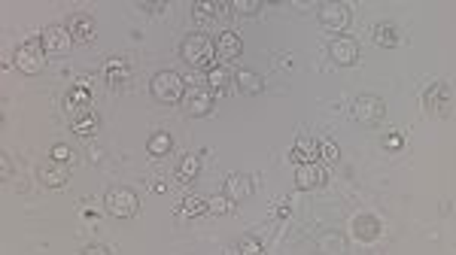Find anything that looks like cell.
Masks as SVG:
<instances>
[{"label":"cell","instance_id":"23","mask_svg":"<svg viewBox=\"0 0 456 255\" xmlns=\"http://www.w3.org/2000/svg\"><path fill=\"white\" fill-rule=\"evenodd\" d=\"M146 149H149V155H156V158H165L167 152L174 149V140H171V134L167 131H156V134L146 140Z\"/></svg>","mask_w":456,"mask_h":255},{"label":"cell","instance_id":"2","mask_svg":"<svg viewBox=\"0 0 456 255\" xmlns=\"http://www.w3.org/2000/svg\"><path fill=\"white\" fill-rule=\"evenodd\" d=\"M152 98L158 100V104H180V100H186V79L180 76V73L174 70H161L152 76Z\"/></svg>","mask_w":456,"mask_h":255},{"label":"cell","instance_id":"33","mask_svg":"<svg viewBox=\"0 0 456 255\" xmlns=\"http://www.w3.org/2000/svg\"><path fill=\"white\" fill-rule=\"evenodd\" d=\"M240 255H262V243L256 237L240 240Z\"/></svg>","mask_w":456,"mask_h":255},{"label":"cell","instance_id":"9","mask_svg":"<svg viewBox=\"0 0 456 255\" xmlns=\"http://www.w3.org/2000/svg\"><path fill=\"white\" fill-rule=\"evenodd\" d=\"M186 113L195 115V119H204V115L213 113V91L207 85H192V89L186 91Z\"/></svg>","mask_w":456,"mask_h":255},{"label":"cell","instance_id":"18","mask_svg":"<svg viewBox=\"0 0 456 255\" xmlns=\"http://www.w3.org/2000/svg\"><path fill=\"white\" fill-rule=\"evenodd\" d=\"M64 107H68V113H70V119L73 115H83V113H92V91H85V89H79V85H73V89L68 91V100H64Z\"/></svg>","mask_w":456,"mask_h":255},{"label":"cell","instance_id":"17","mask_svg":"<svg viewBox=\"0 0 456 255\" xmlns=\"http://www.w3.org/2000/svg\"><path fill=\"white\" fill-rule=\"evenodd\" d=\"M322 182H326V170H322L320 164H301V167H296V186L298 188H320Z\"/></svg>","mask_w":456,"mask_h":255},{"label":"cell","instance_id":"30","mask_svg":"<svg viewBox=\"0 0 456 255\" xmlns=\"http://www.w3.org/2000/svg\"><path fill=\"white\" fill-rule=\"evenodd\" d=\"M228 10H234V12H240V16H253V12H259L262 10V3L259 0H234Z\"/></svg>","mask_w":456,"mask_h":255},{"label":"cell","instance_id":"24","mask_svg":"<svg viewBox=\"0 0 456 255\" xmlns=\"http://www.w3.org/2000/svg\"><path fill=\"white\" fill-rule=\"evenodd\" d=\"M320 252L322 255H347V240L338 234V231H335V234L329 231V234L320 237Z\"/></svg>","mask_w":456,"mask_h":255},{"label":"cell","instance_id":"28","mask_svg":"<svg viewBox=\"0 0 456 255\" xmlns=\"http://www.w3.org/2000/svg\"><path fill=\"white\" fill-rule=\"evenodd\" d=\"M192 10H195V16H198V19H210V16L216 19V12H222V10H225V3H210V0H198Z\"/></svg>","mask_w":456,"mask_h":255},{"label":"cell","instance_id":"11","mask_svg":"<svg viewBox=\"0 0 456 255\" xmlns=\"http://www.w3.org/2000/svg\"><path fill=\"white\" fill-rule=\"evenodd\" d=\"M253 192H256V186H253V179H249L247 173H228L225 177V192L222 195L228 201L240 203V201L253 198Z\"/></svg>","mask_w":456,"mask_h":255},{"label":"cell","instance_id":"38","mask_svg":"<svg viewBox=\"0 0 456 255\" xmlns=\"http://www.w3.org/2000/svg\"><path fill=\"white\" fill-rule=\"evenodd\" d=\"M289 64H292V55H277V64H274V67H277V70H283V67L289 70Z\"/></svg>","mask_w":456,"mask_h":255},{"label":"cell","instance_id":"20","mask_svg":"<svg viewBox=\"0 0 456 255\" xmlns=\"http://www.w3.org/2000/svg\"><path fill=\"white\" fill-rule=\"evenodd\" d=\"M234 85H238L244 94H259L265 89V82H262L259 73H253V70H247V67L234 70Z\"/></svg>","mask_w":456,"mask_h":255},{"label":"cell","instance_id":"13","mask_svg":"<svg viewBox=\"0 0 456 255\" xmlns=\"http://www.w3.org/2000/svg\"><path fill=\"white\" fill-rule=\"evenodd\" d=\"M244 52V40L234 31H222L216 36V58L219 61H238Z\"/></svg>","mask_w":456,"mask_h":255},{"label":"cell","instance_id":"3","mask_svg":"<svg viewBox=\"0 0 456 255\" xmlns=\"http://www.w3.org/2000/svg\"><path fill=\"white\" fill-rule=\"evenodd\" d=\"M316 21H320L322 31L341 36V34L350 27V21H353L350 6H347V3H341V0H326V3L316 6Z\"/></svg>","mask_w":456,"mask_h":255},{"label":"cell","instance_id":"34","mask_svg":"<svg viewBox=\"0 0 456 255\" xmlns=\"http://www.w3.org/2000/svg\"><path fill=\"white\" fill-rule=\"evenodd\" d=\"M384 146H386V149H402V146H404V137L399 134V131H389V134L384 137Z\"/></svg>","mask_w":456,"mask_h":255},{"label":"cell","instance_id":"22","mask_svg":"<svg viewBox=\"0 0 456 255\" xmlns=\"http://www.w3.org/2000/svg\"><path fill=\"white\" fill-rule=\"evenodd\" d=\"M70 128H73V134H79V137H92L94 131L101 128V119H98V113H83V115H73L70 119Z\"/></svg>","mask_w":456,"mask_h":255},{"label":"cell","instance_id":"35","mask_svg":"<svg viewBox=\"0 0 456 255\" xmlns=\"http://www.w3.org/2000/svg\"><path fill=\"white\" fill-rule=\"evenodd\" d=\"M12 177V158L10 155H0V179H10Z\"/></svg>","mask_w":456,"mask_h":255},{"label":"cell","instance_id":"19","mask_svg":"<svg viewBox=\"0 0 456 255\" xmlns=\"http://www.w3.org/2000/svg\"><path fill=\"white\" fill-rule=\"evenodd\" d=\"M353 231H356V237H362V240H374V237H380L384 225H380V219H377V216L362 213V216L353 219Z\"/></svg>","mask_w":456,"mask_h":255},{"label":"cell","instance_id":"6","mask_svg":"<svg viewBox=\"0 0 456 255\" xmlns=\"http://www.w3.org/2000/svg\"><path fill=\"white\" fill-rule=\"evenodd\" d=\"M384 115H386V104L380 98H374V94H359L353 100V119L359 125H377V122H384Z\"/></svg>","mask_w":456,"mask_h":255},{"label":"cell","instance_id":"12","mask_svg":"<svg viewBox=\"0 0 456 255\" xmlns=\"http://www.w3.org/2000/svg\"><path fill=\"white\" fill-rule=\"evenodd\" d=\"M68 31L73 43H94V19L88 12H73L68 19Z\"/></svg>","mask_w":456,"mask_h":255},{"label":"cell","instance_id":"7","mask_svg":"<svg viewBox=\"0 0 456 255\" xmlns=\"http://www.w3.org/2000/svg\"><path fill=\"white\" fill-rule=\"evenodd\" d=\"M40 43H43V49H46V52L68 55L70 46H73V36L68 31V25H49L46 31H43V36H40Z\"/></svg>","mask_w":456,"mask_h":255},{"label":"cell","instance_id":"39","mask_svg":"<svg viewBox=\"0 0 456 255\" xmlns=\"http://www.w3.org/2000/svg\"><path fill=\"white\" fill-rule=\"evenodd\" d=\"M274 213L280 216V219L289 216V201H280V203H277V207H274Z\"/></svg>","mask_w":456,"mask_h":255},{"label":"cell","instance_id":"31","mask_svg":"<svg viewBox=\"0 0 456 255\" xmlns=\"http://www.w3.org/2000/svg\"><path fill=\"white\" fill-rule=\"evenodd\" d=\"M338 155H341V152H338V146H335V143H329V140H322V143H320V158H322L326 164H335V162H338Z\"/></svg>","mask_w":456,"mask_h":255},{"label":"cell","instance_id":"37","mask_svg":"<svg viewBox=\"0 0 456 255\" xmlns=\"http://www.w3.org/2000/svg\"><path fill=\"white\" fill-rule=\"evenodd\" d=\"M83 255H110V250L101 243H94V246H88V250H83Z\"/></svg>","mask_w":456,"mask_h":255},{"label":"cell","instance_id":"15","mask_svg":"<svg viewBox=\"0 0 456 255\" xmlns=\"http://www.w3.org/2000/svg\"><path fill=\"white\" fill-rule=\"evenodd\" d=\"M68 179H70V164L49 162L40 167V182L46 188H61V186H68Z\"/></svg>","mask_w":456,"mask_h":255},{"label":"cell","instance_id":"32","mask_svg":"<svg viewBox=\"0 0 456 255\" xmlns=\"http://www.w3.org/2000/svg\"><path fill=\"white\" fill-rule=\"evenodd\" d=\"M73 158H76V155H73V149H70V146H64V143H58L55 149H52V162H61V164H73Z\"/></svg>","mask_w":456,"mask_h":255},{"label":"cell","instance_id":"16","mask_svg":"<svg viewBox=\"0 0 456 255\" xmlns=\"http://www.w3.org/2000/svg\"><path fill=\"white\" fill-rule=\"evenodd\" d=\"M104 76H107V85L113 91H119L128 85V79H131V67L122 61V58H110V61L104 64Z\"/></svg>","mask_w":456,"mask_h":255},{"label":"cell","instance_id":"1","mask_svg":"<svg viewBox=\"0 0 456 255\" xmlns=\"http://www.w3.org/2000/svg\"><path fill=\"white\" fill-rule=\"evenodd\" d=\"M180 55L189 67L195 70H204V67H213V58H216V43L210 40L207 34H189L180 46Z\"/></svg>","mask_w":456,"mask_h":255},{"label":"cell","instance_id":"25","mask_svg":"<svg viewBox=\"0 0 456 255\" xmlns=\"http://www.w3.org/2000/svg\"><path fill=\"white\" fill-rule=\"evenodd\" d=\"M198 173H201V158H198V155H183L180 167H176V179H180V182H192Z\"/></svg>","mask_w":456,"mask_h":255},{"label":"cell","instance_id":"4","mask_svg":"<svg viewBox=\"0 0 456 255\" xmlns=\"http://www.w3.org/2000/svg\"><path fill=\"white\" fill-rule=\"evenodd\" d=\"M43 43L40 40H28V43H21V46L16 49V67L19 73H25V76H37V73H43V67H46V58H43Z\"/></svg>","mask_w":456,"mask_h":255},{"label":"cell","instance_id":"14","mask_svg":"<svg viewBox=\"0 0 456 255\" xmlns=\"http://www.w3.org/2000/svg\"><path fill=\"white\" fill-rule=\"evenodd\" d=\"M316 158H320V143L311 140V137H298L296 146L289 149V162H296V167L313 164Z\"/></svg>","mask_w":456,"mask_h":255},{"label":"cell","instance_id":"26","mask_svg":"<svg viewBox=\"0 0 456 255\" xmlns=\"http://www.w3.org/2000/svg\"><path fill=\"white\" fill-rule=\"evenodd\" d=\"M374 43H377V46H384V49L399 46V31H395L389 21H384V25L374 27Z\"/></svg>","mask_w":456,"mask_h":255},{"label":"cell","instance_id":"10","mask_svg":"<svg viewBox=\"0 0 456 255\" xmlns=\"http://www.w3.org/2000/svg\"><path fill=\"white\" fill-rule=\"evenodd\" d=\"M423 107L429 115H444L450 109V89L444 82H429L423 91Z\"/></svg>","mask_w":456,"mask_h":255},{"label":"cell","instance_id":"8","mask_svg":"<svg viewBox=\"0 0 456 255\" xmlns=\"http://www.w3.org/2000/svg\"><path fill=\"white\" fill-rule=\"evenodd\" d=\"M329 55H332V61L338 67H353V64L359 61V43L353 40V36L341 34L332 40V46H329Z\"/></svg>","mask_w":456,"mask_h":255},{"label":"cell","instance_id":"29","mask_svg":"<svg viewBox=\"0 0 456 255\" xmlns=\"http://www.w3.org/2000/svg\"><path fill=\"white\" fill-rule=\"evenodd\" d=\"M231 207H234V201H228L225 195H213V198L207 201V210L213 216H225V213H231Z\"/></svg>","mask_w":456,"mask_h":255},{"label":"cell","instance_id":"21","mask_svg":"<svg viewBox=\"0 0 456 255\" xmlns=\"http://www.w3.org/2000/svg\"><path fill=\"white\" fill-rule=\"evenodd\" d=\"M231 82H234V73L228 70V67H222V64L207 70V89H213V94H216V91H228V89H231Z\"/></svg>","mask_w":456,"mask_h":255},{"label":"cell","instance_id":"36","mask_svg":"<svg viewBox=\"0 0 456 255\" xmlns=\"http://www.w3.org/2000/svg\"><path fill=\"white\" fill-rule=\"evenodd\" d=\"M143 12H165L167 10V3H137Z\"/></svg>","mask_w":456,"mask_h":255},{"label":"cell","instance_id":"5","mask_svg":"<svg viewBox=\"0 0 456 255\" xmlns=\"http://www.w3.org/2000/svg\"><path fill=\"white\" fill-rule=\"evenodd\" d=\"M104 207L110 216L116 219H131L141 210V198H137L131 188H110L107 198H104Z\"/></svg>","mask_w":456,"mask_h":255},{"label":"cell","instance_id":"27","mask_svg":"<svg viewBox=\"0 0 456 255\" xmlns=\"http://www.w3.org/2000/svg\"><path fill=\"white\" fill-rule=\"evenodd\" d=\"M204 213H210V210H207V201H204V198H198V195H192V198H186V201H183V207H180V216H189V219L204 216Z\"/></svg>","mask_w":456,"mask_h":255}]
</instances>
